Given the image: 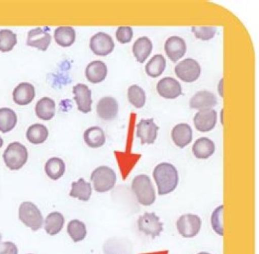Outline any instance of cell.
Listing matches in <instances>:
<instances>
[{
    "label": "cell",
    "instance_id": "cell-21",
    "mask_svg": "<svg viewBox=\"0 0 259 254\" xmlns=\"http://www.w3.org/2000/svg\"><path fill=\"white\" fill-rule=\"evenodd\" d=\"M215 151V145L212 140L207 137L199 138L192 146L194 156L199 159H207Z\"/></svg>",
    "mask_w": 259,
    "mask_h": 254
},
{
    "label": "cell",
    "instance_id": "cell-40",
    "mask_svg": "<svg viewBox=\"0 0 259 254\" xmlns=\"http://www.w3.org/2000/svg\"><path fill=\"white\" fill-rule=\"evenodd\" d=\"M197 254H210V253H207V252H200V253H199Z\"/></svg>",
    "mask_w": 259,
    "mask_h": 254
},
{
    "label": "cell",
    "instance_id": "cell-27",
    "mask_svg": "<svg viewBox=\"0 0 259 254\" xmlns=\"http://www.w3.org/2000/svg\"><path fill=\"white\" fill-rule=\"evenodd\" d=\"M54 37L58 45L61 47H69L76 40V32L72 27L60 26L56 29Z\"/></svg>",
    "mask_w": 259,
    "mask_h": 254
},
{
    "label": "cell",
    "instance_id": "cell-36",
    "mask_svg": "<svg viewBox=\"0 0 259 254\" xmlns=\"http://www.w3.org/2000/svg\"><path fill=\"white\" fill-rule=\"evenodd\" d=\"M192 32L197 38L207 41L214 37L217 32V28L215 27L193 26L192 27Z\"/></svg>",
    "mask_w": 259,
    "mask_h": 254
},
{
    "label": "cell",
    "instance_id": "cell-23",
    "mask_svg": "<svg viewBox=\"0 0 259 254\" xmlns=\"http://www.w3.org/2000/svg\"><path fill=\"white\" fill-rule=\"evenodd\" d=\"M83 140L89 147L97 148L102 147L105 144L106 136L101 128L95 126L85 131Z\"/></svg>",
    "mask_w": 259,
    "mask_h": 254
},
{
    "label": "cell",
    "instance_id": "cell-17",
    "mask_svg": "<svg viewBox=\"0 0 259 254\" xmlns=\"http://www.w3.org/2000/svg\"><path fill=\"white\" fill-rule=\"evenodd\" d=\"M217 98L214 94L209 91H199L191 98L190 106L196 110H208L217 105Z\"/></svg>",
    "mask_w": 259,
    "mask_h": 254
},
{
    "label": "cell",
    "instance_id": "cell-41",
    "mask_svg": "<svg viewBox=\"0 0 259 254\" xmlns=\"http://www.w3.org/2000/svg\"><path fill=\"white\" fill-rule=\"evenodd\" d=\"M2 235L1 233H0V244H1V241H2Z\"/></svg>",
    "mask_w": 259,
    "mask_h": 254
},
{
    "label": "cell",
    "instance_id": "cell-30",
    "mask_svg": "<svg viewBox=\"0 0 259 254\" xmlns=\"http://www.w3.org/2000/svg\"><path fill=\"white\" fill-rule=\"evenodd\" d=\"M18 122V116L11 109L3 107L0 109V131L7 134L14 129Z\"/></svg>",
    "mask_w": 259,
    "mask_h": 254
},
{
    "label": "cell",
    "instance_id": "cell-31",
    "mask_svg": "<svg viewBox=\"0 0 259 254\" xmlns=\"http://www.w3.org/2000/svg\"><path fill=\"white\" fill-rule=\"evenodd\" d=\"M166 66V61L161 54L155 55L146 66V72L152 78L158 77L163 74Z\"/></svg>",
    "mask_w": 259,
    "mask_h": 254
},
{
    "label": "cell",
    "instance_id": "cell-38",
    "mask_svg": "<svg viewBox=\"0 0 259 254\" xmlns=\"http://www.w3.org/2000/svg\"><path fill=\"white\" fill-rule=\"evenodd\" d=\"M0 254H18V247L13 242H4L0 244Z\"/></svg>",
    "mask_w": 259,
    "mask_h": 254
},
{
    "label": "cell",
    "instance_id": "cell-32",
    "mask_svg": "<svg viewBox=\"0 0 259 254\" xmlns=\"http://www.w3.org/2000/svg\"><path fill=\"white\" fill-rule=\"evenodd\" d=\"M68 234L74 243L81 241L88 235L86 226L79 220H72L67 226Z\"/></svg>",
    "mask_w": 259,
    "mask_h": 254
},
{
    "label": "cell",
    "instance_id": "cell-2",
    "mask_svg": "<svg viewBox=\"0 0 259 254\" xmlns=\"http://www.w3.org/2000/svg\"><path fill=\"white\" fill-rule=\"evenodd\" d=\"M131 189L140 204L144 206L152 205L156 199V191L148 176L140 175L133 180Z\"/></svg>",
    "mask_w": 259,
    "mask_h": 254
},
{
    "label": "cell",
    "instance_id": "cell-8",
    "mask_svg": "<svg viewBox=\"0 0 259 254\" xmlns=\"http://www.w3.org/2000/svg\"><path fill=\"white\" fill-rule=\"evenodd\" d=\"M139 231L153 238L160 236L163 231V223L154 213H145L138 220Z\"/></svg>",
    "mask_w": 259,
    "mask_h": 254
},
{
    "label": "cell",
    "instance_id": "cell-24",
    "mask_svg": "<svg viewBox=\"0 0 259 254\" xmlns=\"http://www.w3.org/2000/svg\"><path fill=\"white\" fill-rule=\"evenodd\" d=\"M55 102L49 97H42L35 105V113L40 120H51L55 115Z\"/></svg>",
    "mask_w": 259,
    "mask_h": 254
},
{
    "label": "cell",
    "instance_id": "cell-22",
    "mask_svg": "<svg viewBox=\"0 0 259 254\" xmlns=\"http://www.w3.org/2000/svg\"><path fill=\"white\" fill-rule=\"evenodd\" d=\"M153 50V44L148 37H139L134 43L133 47V53L138 62L143 64L148 56L151 55Z\"/></svg>",
    "mask_w": 259,
    "mask_h": 254
},
{
    "label": "cell",
    "instance_id": "cell-19",
    "mask_svg": "<svg viewBox=\"0 0 259 254\" xmlns=\"http://www.w3.org/2000/svg\"><path fill=\"white\" fill-rule=\"evenodd\" d=\"M13 100L17 105H28L31 103L35 97V90L33 85L28 82L20 83L15 88L13 93Z\"/></svg>",
    "mask_w": 259,
    "mask_h": 254
},
{
    "label": "cell",
    "instance_id": "cell-10",
    "mask_svg": "<svg viewBox=\"0 0 259 254\" xmlns=\"http://www.w3.org/2000/svg\"><path fill=\"white\" fill-rule=\"evenodd\" d=\"M158 130L153 118L143 119L137 125L136 136L141 139V144H153L157 139Z\"/></svg>",
    "mask_w": 259,
    "mask_h": 254
},
{
    "label": "cell",
    "instance_id": "cell-35",
    "mask_svg": "<svg viewBox=\"0 0 259 254\" xmlns=\"http://www.w3.org/2000/svg\"><path fill=\"white\" fill-rule=\"evenodd\" d=\"M223 205H220L216 208L211 216V226L213 231L215 232L219 236H223L224 230H223Z\"/></svg>",
    "mask_w": 259,
    "mask_h": 254
},
{
    "label": "cell",
    "instance_id": "cell-33",
    "mask_svg": "<svg viewBox=\"0 0 259 254\" xmlns=\"http://www.w3.org/2000/svg\"><path fill=\"white\" fill-rule=\"evenodd\" d=\"M127 97L131 105L136 108H142L146 104V93L138 85L134 84L130 87L127 90Z\"/></svg>",
    "mask_w": 259,
    "mask_h": 254
},
{
    "label": "cell",
    "instance_id": "cell-37",
    "mask_svg": "<svg viewBox=\"0 0 259 254\" xmlns=\"http://www.w3.org/2000/svg\"><path fill=\"white\" fill-rule=\"evenodd\" d=\"M115 36L120 44H127L131 41L134 37V30L129 26H120L117 28Z\"/></svg>",
    "mask_w": 259,
    "mask_h": 254
},
{
    "label": "cell",
    "instance_id": "cell-1",
    "mask_svg": "<svg viewBox=\"0 0 259 254\" xmlns=\"http://www.w3.org/2000/svg\"><path fill=\"white\" fill-rule=\"evenodd\" d=\"M153 177L160 196L171 193L178 186V171L171 163L163 162L158 164L153 170Z\"/></svg>",
    "mask_w": 259,
    "mask_h": 254
},
{
    "label": "cell",
    "instance_id": "cell-4",
    "mask_svg": "<svg viewBox=\"0 0 259 254\" xmlns=\"http://www.w3.org/2000/svg\"><path fill=\"white\" fill-rule=\"evenodd\" d=\"M116 180L117 177L115 171L106 166H99L91 175L94 188L100 193L112 190L115 187Z\"/></svg>",
    "mask_w": 259,
    "mask_h": 254
},
{
    "label": "cell",
    "instance_id": "cell-29",
    "mask_svg": "<svg viewBox=\"0 0 259 254\" xmlns=\"http://www.w3.org/2000/svg\"><path fill=\"white\" fill-rule=\"evenodd\" d=\"M49 130L42 124H34L28 128L26 137L32 144L38 145L44 143L49 137Z\"/></svg>",
    "mask_w": 259,
    "mask_h": 254
},
{
    "label": "cell",
    "instance_id": "cell-6",
    "mask_svg": "<svg viewBox=\"0 0 259 254\" xmlns=\"http://www.w3.org/2000/svg\"><path fill=\"white\" fill-rule=\"evenodd\" d=\"M202 227L201 218L197 215L185 214L177 221L179 233L185 238H192L198 235Z\"/></svg>",
    "mask_w": 259,
    "mask_h": 254
},
{
    "label": "cell",
    "instance_id": "cell-12",
    "mask_svg": "<svg viewBox=\"0 0 259 254\" xmlns=\"http://www.w3.org/2000/svg\"><path fill=\"white\" fill-rule=\"evenodd\" d=\"M164 50L168 59L175 63L185 56L187 45L183 38L175 35L167 39L165 43Z\"/></svg>",
    "mask_w": 259,
    "mask_h": 254
},
{
    "label": "cell",
    "instance_id": "cell-26",
    "mask_svg": "<svg viewBox=\"0 0 259 254\" xmlns=\"http://www.w3.org/2000/svg\"><path fill=\"white\" fill-rule=\"evenodd\" d=\"M64 217L61 213H51L46 218L44 228L48 234L54 236L60 233L64 226Z\"/></svg>",
    "mask_w": 259,
    "mask_h": 254
},
{
    "label": "cell",
    "instance_id": "cell-15",
    "mask_svg": "<svg viewBox=\"0 0 259 254\" xmlns=\"http://www.w3.org/2000/svg\"><path fill=\"white\" fill-rule=\"evenodd\" d=\"M119 105L114 97L102 98L97 105V113L104 120H112L118 114Z\"/></svg>",
    "mask_w": 259,
    "mask_h": 254
},
{
    "label": "cell",
    "instance_id": "cell-13",
    "mask_svg": "<svg viewBox=\"0 0 259 254\" xmlns=\"http://www.w3.org/2000/svg\"><path fill=\"white\" fill-rule=\"evenodd\" d=\"M156 89L160 96L168 100L176 99L182 94L180 83L172 77H165L160 80Z\"/></svg>",
    "mask_w": 259,
    "mask_h": 254
},
{
    "label": "cell",
    "instance_id": "cell-11",
    "mask_svg": "<svg viewBox=\"0 0 259 254\" xmlns=\"http://www.w3.org/2000/svg\"><path fill=\"white\" fill-rule=\"evenodd\" d=\"M218 114L212 109L199 110L194 115V127L202 133L209 132L215 127L217 124Z\"/></svg>",
    "mask_w": 259,
    "mask_h": 254
},
{
    "label": "cell",
    "instance_id": "cell-7",
    "mask_svg": "<svg viewBox=\"0 0 259 254\" xmlns=\"http://www.w3.org/2000/svg\"><path fill=\"white\" fill-rule=\"evenodd\" d=\"M175 74L177 77L185 82H194L200 76V65L194 59L188 58L181 61L175 66Z\"/></svg>",
    "mask_w": 259,
    "mask_h": 254
},
{
    "label": "cell",
    "instance_id": "cell-16",
    "mask_svg": "<svg viewBox=\"0 0 259 254\" xmlns=\"http://www.w3.org/2000/svg\"><path fill=\"white\" fill-rule=\"evenodd\" d=\"M51 36L49 32L41 28L32 29L28 34L27 45L36 48L38 50L46 51L50 46Z\"/></svg>",
    "mask_w": 259,
    "mask_h": 254
},
{
    "label": "cell",
    "instance_id": "cell-5",
    "mask_svg": "<svg viewBox=\"0 0 259 254\" xmlns=\"http://www.w3.org/2000/svg\"><path fill=\"white\" fill-rule=\"evenodd\" d=\"M19 219L25 226L37 231L42 228L44 218L38 207L31 202H24L19 207Z\"/></svg>",
    "mask_w": 259,
    "mask_h": 254
},
{
    "label": "cell",
    "instance_id": "cell-39",
    "mask_svg": "<svg viewBox=\"0 0 259 254\" xmlns=\"http://www.w3.org/2000/svg\"><path fill=\"white\" fill-rule=\"evenodd\" d=\"M3 139H2V137L1 136H0V148H1L2 147H3Z\"/></svg>",
    "mask_w": 259,
    "mask_h": 254
},
{
    "label": "cell",
    "instance_id": "cell-20",
    "mask_svg": "<svg viewBox=\"0 0 259 254\" xmlns=\"http://www.w3.org/2000/svg\"><path fill=\"white\" fill-rule=\"evenodd\" d=\"M107 65L101 61H95L90 63L85 70V76L90 82L98 83L106 79Z\"/></svg>",
    "mask_w": 259,
    "mask_h": 254
},
{
    "label": "cell",
    "instance_id": "cell-42",
    "mask_svg": "<svg viewBox=\"0 0 259 254\" xmlns=\"http://www.w3.org/2000/svg\"><path fill=\"white\" fill-rule=\"evenodd\" d=\"M30 254H31V253H30Z\"/></svg>",
    "mask_w": 259,
    "mask_h": 254
},
{
    "label": "cell",
    "instance_id": "cell-34",
    "mask_svg": "<svg viewBox=\"0 0 259 254\" xmlns=\"http://www.w3.org/2000/svg\"><path fill=\"white\" fill-rule=\"evenodd\" d=\"M18 43L17 35L8 29L0 30V51L9 52Z\"/></svg>",
    "mask_w": 259,
    "mask_h": 254
},
{
    "label": "cell",
    "instance_id": "cell-25",
    "mask_svg": "<svg viewBox=\"0 0 259 254\" xmlns=\"http://www.w3.org/2000/svg\"><path fill=\"white\" fill-rule=\"evenodd\" d=\"M69 195L73 198H77L83 202H88L92 196L91 184L86 182L83 178H80L77 182H74L71 184V190Z\"/></svg>",
    "mask_w": 259,
    "mask_h": 254
},
{
    "label": "cell",
    "instance_id": "cell-9",
    "mask_svg": "<svg viewBox=\"0 0 259 254\" xmlns=\"http://www.w3.org/2000/svg\"><path fill=\"white\" fill-rule=\"evenodd\" d=\"M90 47L95 55L106 56L113 51L115 44L110 35L105 32H100L91 37Z\"/></svg>",
    "mask_w": 259,
    "mask_h": 254
},
{
    "label": "cell",
    "instance_id": "cell-28",
    "mask_svg": "<svg viewBox=\"0 0 259 254\" xmlns=\"http://www.w3.org/2000/svg\"><path fill=\"white\" fill-rule=\"evenodd\" d=\"M66 165L60 158L53 157L48 160L45 164V172L51 180L56 181L64 176Z\"/></svg>",
    "mask_w": 259,
    "mask_h": 254
},
{
    "label": "cell",
    "instance_id": "cell-18",
    "mask_svg": "<svg viewBox=\"0 0 259 254\" xmlns=\"http://www.w3.org/2000/svg\"><path fill=\"white\" fill-rule=\"evenodd\" d=\"M171 136L177 146L184 148L192 142L193 132L188 124L180 123L172 129Z\"/></svg>",
    "mask_w": 259,
    "mask_h": 254
},
{
    "label": "cell",
    "instance_id": "cell-14",
    "mask_svg": "<svg viewBox=\"0 0 259 254\" xmlns=\"http://www.w3.org/2000/svg\"><path fill=\"white\" fill-rule=\"evenodd\" d=\"M73 93L77 104L78 110L84 114L91 112L93 100L90 88L83 83H78L73 89Z\"/></svg>",
    "mask_w": 259,
    "mask_h": 254
},
{
    "label": "cell",
    "instance_id": "cell-3",
    "mask_svg": "<svg viewBox=\"0 0 259 254\" xmlns=\"http://www.w3.org/2000/svg\"><path fill=\"white\" fill-rule=\"evenodd\" d=\"M28 149L19 142L10 143L3 153L5 165L13 171H17L23 168L28 161Z\"/></svg>",
    "mask_w": 259,
    "mask_h": 254
}]
</instances>
